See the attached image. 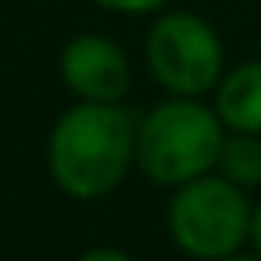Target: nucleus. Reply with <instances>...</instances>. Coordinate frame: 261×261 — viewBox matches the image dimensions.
<instances>
[{
    "label": "nucleus",
    "mask_w": 261,
    "mask_h": 261,
    "mask_svg": "<svg viewBox=\"0 0 261 261\" xmlns=\"http://www.w3.org/2000/svg\"><path fill=\"white\" fill-rule=\"evenodd\" d=\"M218 261H261V254H229V257H218Z\"/></svg>",
    "instance_id": "nucleus-11"
},
{
    "label": "nucleus",
    "mask_w": 261,
    "mask_h": 261,
    "mask_svg": "<svg viewBox=\"0 0 261 261\" xmlns=\"http://www.w3.org/2000/svg\"><path fill=\"white\" fill-rule=\"evenodd\" d=\"M225 125L197 97H175L136 125V161L158 186H182L218 165Z\"/></svg>",
    "instance_id": "nucleus-2"
},
{
    "label": "nucleus",
    "mask_w": 261,
    "mask_h": 261,
    "mask_svg": "<svg viewBox=\"0 0 261 261\" xmlns=\"http://www.w3.org/2000/svg\"><path fill=\"white\" fill-rule=\"evenodd\" d=\"M136 161V122L118 104L79 100L50 133V179L75 200L111 193Z\"/></svg>",
    "instance_id": "nucleus-1"
},
{
    "label": "nucleus",
    "mask_w": 261,
    "mask_h": 261,
    "mask_svg": "<svg viewBox=\"0 0 261 261\" xmlns=\"http://www.w3.org/2000/svg\"><path fill=\"white\" fill-rule=\"evenodd\" d=\"M215 111L232 133H261V61H243L218 79Z\"/></svg>",
    "instance_id": "nucleus-6"
},
{
    "label": "nucleus",
    "mask_w": 261,
    "mask_h": 261,
    "mask_svg": "<svg viewBox=\"0 0 261 261\" xmlns=\"http://www.w3.org/2000/svg\"><path fill=\"white\" fill-rule=\"evenodd\" d=\"M147 61L154 79L175 97H200L222 79V40L218 33L186 11H168L147 36Z\"/></svg>",
    "instance_id": "nucleus-4"
},
{
    "label": "nucleus",
    "mask_w": 261,
    "mask_h": 261,
    "mask_svg": "<svg viewBox=\"0 0 261 261\" xmlns=\"http://www.w3.org/2000/svg\"><path fill=\"white\" fill-rule=\"evenodd\" d=\"M93 4L118 11V15H150V11L165 8V0H93Z\"/></svg>",
    "instance_id": "nucleus-8"
},
{
    "label": "nucleus",
    "mask_w": 261,
    "mask_h": 261,
    "mask_svg": "<svg viewBox=\"0 0 261 261\" xmlns=\"http://www.w3.org/2000/svg\"><path fill=\"white\" fill-rule=\"evenodd\" d=\"M61 75L79 100H100V104H118L133 86V68L122 47L93 33H83L65 47Z\"/></svg>",
    "instance_id": "nucleus-5"
},
{
    "label": "nucleus",
    "mask_w": 261,
    "mask_h": 261,
    "mask_svg": "<svg viewBox=\"0 0 261 261\" xmlns=\"http://www.w3.org/2000/svg\"><path fill=\"white\" fill-rule=\"evenodd\" d=\"M250 240H254V250L261 254V204H257L254 215H250Z\"/></svg>",
    "instance_id": "nucleus-10"
},
{
    "label": "nucleus",
    "mask_w": 261,
    "mask_h": 261,
    "mask_svg": "<svg viewBox=\"0 0 261 261\" xmlns=\"http://www.w3.org/2000/svg\"><path fill=\"white\" fill-rule=\"evenodd\" d=\"M75 261H136V257L125 254V250H115V247H93V250L79 254Z\"/></svg>",
    "instance_id": "nucleus-9"
},
{
    "label": "nucleus",
    "mask_w": 261,
    "mask_h": 261,
    "mask_svg": "<svg viewBox=\"0 0 261 261\" xmlns=\"http://www.w3.org/2000/svg\"><path fill=\"white\" fill-rule=\"evenodd\" d=\"M250 204L225 175H197L182 182L168 204V232L175 247L200 261L229 257L250 240Z\"/></svg>",
    "instance_id": "nucleus-3"
},
{
    "label": "nucleus",
    "mask_w": 261,
    "mask_h": 261,
    "mask_svg": "<svg viewBox=\"0 0 261 261\" xmlns=\"http://www.w3.org/2000/svg\"><path fill=\"white\" fill-rule=\"evenodd\" d=\"M218 175L240 190L261 186V133H232L218 154Z\"/></svg>",
    "instance_id": "nucleus-7"
}]
</instances>
